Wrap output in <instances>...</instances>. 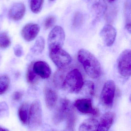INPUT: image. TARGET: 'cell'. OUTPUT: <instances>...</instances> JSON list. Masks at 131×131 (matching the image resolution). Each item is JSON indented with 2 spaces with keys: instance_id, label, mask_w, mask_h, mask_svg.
<instances>
[{
  "instance_id": "obj_19",
  "label": "cell",
  "mask_w": 131,
  "mask_h": 131,
  "mask_svg": "<svg viewBox=\"0 0 131 131\" xmlns=\"http://www.w3.org/2000/svg\"><path fill=\"white\" fill-rule=\"evenodd\" d=\"M34 62H32L29 65L26 74V79L27 82L29 84L35 85L37 84L40 81V78L36 74L33 70Z\"/></svg>"
},
{
  "instance_id": "obj_6",
  "label": "cell",
  "mask_w": 131,
  "mask_h": 131,
  "mask_svg": "<svg viewBox=\"0 0 131 131\" xmlns=\"http://www.w3.org/2000/svg\"><path fill=\"white\" fill-rule=\"evenodd\" d=\"M115 91V83L112 80L107 81L105 83L100 95L102 104L105 107L110 108L113 104Z\"/></svg>"
},
{
  "instance_id": "obj_1",
  "label": "cell",
  "mask_w": 131,
  "mask_h": 131,
  "mask_svg": "<svg viewBox=\"0 0 131 131\" xmlns=\"http://www.w3.org/2000/svg\"><path fill=\"white\" fill-rule=\"evenodd\" d=\"M78 59L90 77L96 79L100 77L102 71L100 64L90 51L85 49H81L78 53Z\"/></svg>"
},
{
  "instance_id": "obj_36",
  "label": "cell",
  "mask_w": 131,
  "mask_h": 131,
  "mask_svg": "<svg viewBox=\"0 0 131 131\" xmlns=\"http://www.w3.org/2000/svg\"><path fill=\"white\" fill-rule=\"evenodd\" d=\"M50 1H55V0H49Z\"/></svg>"
},
{
  "instance_id": "obj_4",
  "label": "cell",
  "mask_w": 131,
  "mask_h": 131,
  "mask_svg": "<svg viewBox=\"0 0 131 131\" xmlns=\"http://www.w3.org/2000/svg\"><path fill=\"white\" fill-rule=\"evenodd\" d=\"M49 57L54 63L60 69H63L71 63L70 55L62 47L49 49Z\"/></svg>"
},
{
  "instance_id": "obj_22",
  "label": "cell",
  "mask_w": 131,
  "mask_h": 131,
  "mask_svg": "<svg viewBox=\"0 0 131 131\" xmlns=\"http://www.w3.org/2000/svg\"><path fill=\"white\" fill-rule=\"evenodd\" d=\"M10 79L7 75L0 76V95L5 94L7 92L10 85Z\"/></svg>"
},
{
  "instance_id": "obj_20",
  "label": "cell",
  "mask_w": 131,
  "mask_h": 131,
  "mask_svg": "<svg viewBox=\"0 0 131 131\" xmlns=\"http://www.w3.org/2000/svg\"><path fill=\"white\" fill-rule=\"evenodd\" d=\"M45 45L44 39L42 37H39L36 40L35 43L31 49V51L34 54H40L44 50Z\"/></svg>"
},
{
  "instance_id": "obj_9",
  "label": "cell",
  "mask_w": 131,
  "mask_h": 131,
  "mask_svg": "<svg viewBox=\"0 0 131 131\" xmlns=\"http://www.w3.org/2000/svg\"><path fill=\"white\" fill-rule=\"evenodd\" d=\"M87 6L90 12L96 19H99L105 14L107 5L105 0H88Z\"/></svg>"
},
{
  "instance_id": "obj_3",
  "label": "cell",
  "mask_w": 131,
  "mask_h": 131,
  "mask_svg": "<svg viewBox=\"0 0 131 131\" xmlns=\"http://www.w3.org/2000/svg\"><path fill=\"white\" fill-rule=\"evenodd\" d=\"M42 122V110L40 101L36 100L31 105L28 116V128L31 131L37 130Z\"/></svg>"
},
{
  "instance_id": "obj_33",
  "label": "cell",
  "mask_w": 131,
  "mask_h": 131,
  "mask_svg": "<svg viewBox=\"0 0 131 131\" xmlns=\"http://www.w3.org/2000/svg\"><path fill=\"white\" fill-rule=\"evenodd\" d=\"M23 97V93L20 91H16L13 94V99L16 101H18L21 100Z\"/></svg>"
},
{
  "instance_id": "obj_21",
  "label": "cell",
  "mask_w": 131,
  "mask_h": 131,
  "mask_svg": "<svg viewBox=\"0 0 131 131\" xmlns=\"http://www.w3.org/2000/svg\"><path fill=\"white\" fill-rule=\"evenodd\" d=\"M125 15L126 18L125 28L129 33H131V4L130 1H126L124 5Z\"/></svg>"
},
{
  "instance_id": "obj_29",
  "label": "cell",
  "mask_w": 131,
  "mask_h": 131,
  "mask_svg": "<svg viewBox=\"0 0 131 131\" xmlns=\"http://www.w3.org/2000/svg\"><path fill=\"white\" fill-rule=\"evenodd\" d=\"M9 115V108L5 102H0V118L6 117Z\"/></svg>"
},
{
  "instance_id": "obj_13",
  "label": "cell",
  "mask_w": 131,
  "mask_h": 131,
  "mask_svg": "<svg viewBox=\"0 0 131 131\" xmlns=\"http://www.w3.org/2000/svg\"><path fill=\"white\" fill-rule=\"evenodd\" d=\"M33 68L36 74L42 78H48L51 75V68L44 61H38L34 63Z\"/></svg>"
},
{
  "instance_id": "obj_16",
  "label": "cell",
  "mask_w": 131,
  "mask_h": 131,
  "mask_svg": "<svg viewBox=\"0 0 131 131\" xmlns=\"http://www.w3.org/2000/svg\"><path fill=\"white\" fill-rule=\"evenodd\" d=\"M25 10V5L23 3H15L10 8L8 12V16L14 20H19L24 15Z\"/></svg>"
},
{
  "instance_id": "obj_8",
  "label": "cell",
  "mask_w": 131,
  "mask_h": 131,
  "mask_svg": "<svg viewBox=\"0 0 131 131\" xmlns=\"http://www.w3.org/2000/svg\"><path fill=\"white\" fill-rule=\"evenodd\" d=\"M65 33L61 26H56L49 33L48 38V45L49 49L62 47L65 40Z\"/></svg>"
},
{
  "instance_id": "obj_17",
  "label": "cell",
  "mask_w": 131,
  "mask_h": 131,
  "mask_svg": "<svg viewBox=\"0 0 131 131\" xmlns=\"http://www.w3.org/2000/svg\"><path fill=\"white\" fill-rule=\"evenodd\" d=\"M30 107L28 103L24 102L18 108V118L23 125H26L28 124Z\"/></svg>"
},
{
  "instance_id": "obj_5",
  "label": "cell",
  "mask_w": 131,
  "mask_h": 131,
  "mask_svg": "<svg viewBox=\"0 0 131 131\" xmlns=\"http://www.w3.org/2000/svg\"><path fill=\"white\" fill-rule=\"evenodd\" d=\"M74 109L70 101L67 99L61 100L52 117L53 123L55 125L66 119Z\"/></svg>"
},
{
  "instance_id": "obj_27",
  "label": "cell",
  "mask_w": 131,
  "mask_h": 131,
  "mask_svg": "<svg viewBox=\"0 0 131 131\" xmlns=\"http://www.w3.org/2000/svg\"><path fill=\"white\" fill-rule=\"evenodd\" d=\"M11 44L9 36L5 33H0V48H7Z\"/></svg>"
},
{
  "instance_id": "obj_15",
  "label": "cell",
  "mask_w": 131,
  "mask_h": 131,
  "mask_svg": "<svg viewBox=\"0 0 131 131\" xmlns=\"http://www.w3.org/2000/svg\"><path fill=\"white\" fill-rule=\"evenodd\" d=\"M45 101L48 108L52 109L54 107L57 101V94L55 90L50 87L46 86L44 90Z\"/></svg>"
},
{
  "instance_id": "obj_35",
  "label": "cell",
  "mask_w": 131,
  "mask_h": 131,
  "mask_svg": "<svg viewBox=\"0 0 131 131\" xmlns=\"http://www.w3.org/2000/svg\"><path fill=\"white\" fill-rule=\"evenodd\" d=\"M116 0H107L108 2L109 3H113V2H114Z\"/></svg>"
},
{
  "instance_id": "obj_7",
  "label": "cell",
  "mask_w": 131,
  "mask_h": 131,
  "mask_svg": "<svg viewBox=\"0 0 131 131\" xmlns=\"http://www.w3.org/2000/svg\"><path fill=\"white\" fill-rule=\"evenodd\" d=\"M118 72L124 78H129L131 73V52L130 50H124L117 61Z\"/></svg>"
},
{
  "instance_id": "obj_28",
  "label": "cell",
  "mask_w": 131,
  "mask_h": 131,
  "mask_svg": "<svg viewBox=\"0 0 131 131\" xmlns=\"http://www.w3.org/2000/svg\"><path fill=\"white\" fill-rule=\"evenodd\" d=\"M83 87L84 90L90 96H93L94 93L95 85L94 83L90 81H87L84 83Z\"/></svg>"
},
{
  "instance_id": "obj_10",
  "label": "cell",
  "mask_w": 131,
  "mask_h": 131,
  "mask_svg": "<svg viewBox=\"0 0 131 131\" xmlns=\"http://www.w3.org/2000/svg\"><path fill=\"white\" fill-rule=\"evenodd\" d=\"M74 106L81 113L90 114L94 116L99 114V111L93 107L91 100L89 99H78L75 102Z\"/></svg>"
},
{
  "instance_id": "obj_18",
  "label": "cell",
  "mask_w": 131,
  "mask_h": 131,
  "mask_svg": "<svg viewBox=\"0 0 131 131\" xmlns=\"http://www.w3.org/2000/svg\"><path fill=\"white\" fill-rule=\"evenodd\" d=\"M98 124V121L94 118L86 119L80 125L79 131H96Z\"/></svg>"
},
{
  "instance_id": "obj_14",
  "label": "cell",
  "mask_w": 131,
  "mask_h": 131,
  "mask_svg": "<svg viewBox=\"0 0 131 131\" xmlns=\"http://www.w3.org/2000/svg\"><path fill=\"white\" fill-rule=\"evenodd\" d=\"M115 114L114 112H107L101 118L96 131H108L114 121Z\"/></svg>"
},
{
  "instance_id": "obj_31",
  "label": "cell",
  "mask_w": 131,
  "mask_h": 131,
  "mask_svg": "<svg viewBox=\"0 0 131 131\" xmlns=\"http://www.w3.org/2000/svg\"><path fill=\"white\" fill-rule=\"evenodd\" d=\"M116 8H114V10H111V12H108L107 17H106V20L108 22H111L114 21L115 18V15H117V11Z\"/></svg>"
},
{
  "instance_id": "obj_34",
  "label": "cell",
  "mask_w": 131,
  "mask_h": 131,
  "mask_svg": "<svg viewBox=\"0 0 131 131\" xmlns=\"http://www.w3.org/2000/svg\"><path fill=\"white\" fill-rule=\"evenodd\" d=\"M0 131H9V130L7 128L2 127L0 126Z\"/></svg>"
},
{
  "instance_id": "obj_11",
  "label": "cell",
  "mask_w": 131,
  "mask_h": 131,
  "mask_svg": "<svg viewBox=\"0 0 131 131\" xmlns=\"http://www.w3.org/2000/svg\"><path fill=\"white\" fill-rule=\"evenodd\" d=\"M100 35L105 44L108 47H110L115 41L117 31L111 25H106L101 30Z\"/></svg>"
},
{
  "instance_id": "obj_25",
  "label": "cell",
  "mask_w": 131,
  "mask_h": 131,
  "mask_svg": "<svg viewBox=\"0 0 131 131\" xmlns=\"http://www.w3.org/2000/svg\"><path fill=\"white\" fill-rule=\"evenodd\" d=\"M85 15L81 12H76L74 16L73 20V25L75 27L81 26L85 20Z\"/></svg>"
},
{
  "instance_id": "obj_32",
  "label": "cell",
  "mask_w": 131,
  "mask_h": 131,
  "mask_svg": "<svg viewBox=\"0 0 131 131\" xmlns=\"http://www.w3.org/2000/svg\"><path fill=\"white\" fill-rule=\"evenodd\" d=\"M14 52L16 57H19L22 55L23 51L22 47L20 45H17L14 48Z\"/></svg>"
},
{
  "instance_id": "obj_2",
  "label": "cell",
  "mask_w": 131,
  "mask_h": 131,
  "mask_svg": "<svg viewBox=\"0 0 131 131\" xmlns=\"http://www.w3.org/2000/svg\"><path fill=\"white\" fill-rule=\"evenodd\" d=\"M84 84L82 74L78 69H75L65 76L61 88L69 93L77 94L82 90Z\"/></svg>"
},
{
  "instance_id": "obj_26",
  "label": "cell",
  "mask_w": 131,
  "mask_h": 131,
  "mask_svg": "<svg viewBox=\"0 0 131 131\" xmlns=\"http://www.w3.org/2000/svg\"><path fill=\"white\" fill-rule=\"evenodd\" d=\"M65 76L64 74L61 70L55 72L54 76L53 81L55 85L57 88H61Z\"/></svg>"
},
{
  "instance_id": "obj_24",
  "label": "cell",
  "mask_w": 131,
  "mask_h": 131,
  "mask_svg": "<svg viewBox=\"0 0 131 131\" xmlns=\"http://www.w3.org/2000/svg\"><path fill=\"white\" fill-rule=\"evenodd\" d=\"M44 0H31L30 8L32 12L38 14L41 10Z\"/></svg>"
},
{
  "instance_id": "obj_30",
  "label": "cell",
  "mask_w": 131,
  "mask_h": 131,
  "mask_svg": "<svg viewBox=\"0 0 131 131\" xmlns=\"http://www.w3.org/2000/svg\"><path fill=\"white\" fill-rule=\"evenodd\" d=\"M56 22V18L53 15L48 17L44 22V27L46 29H48L53 27Z\"/></svg>"
},
{
  "instance_id": "obj_23",
  "label": "cell",
  "mask_w": 131,
  "mask_h": 131,
  "mask_svg": "<svg viewBox=\"0 0 131 131\" xmlns=\"http://www.w3.org/2000/svg\"><path fill=\"white\" fill-rule=\"evenodd\" d=\"M66 120H67V125L64 131H74L76 115L74 110L71 112Z\"/></svg>"
},
{
  "instance_id": "obj_12",
  "label": "cell",
  "mask_w": 131,
  "mask_h": 131,
  "mask_svg": "<svg viewBox=\"0 0 131 131\" xmlns=\"http://www.w3.org/2000/svg\"><path fill=\"white\" fill-rule=\"evenodd\" d=\"M40 27L37 24L29 23L22 28L21 35L26 41H32L37 36L40 31Z\"/></svg>"
}]
</instances>
